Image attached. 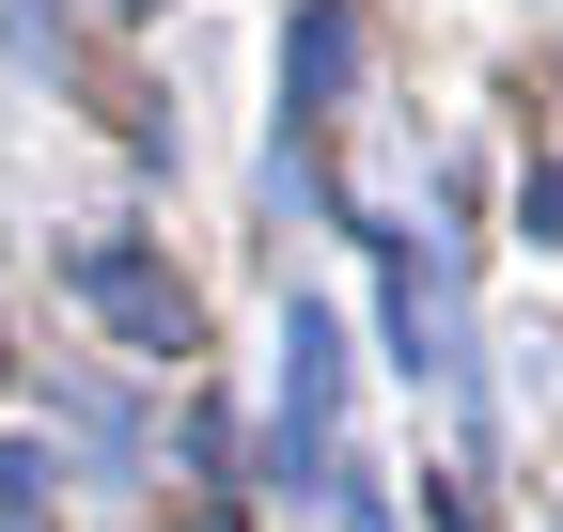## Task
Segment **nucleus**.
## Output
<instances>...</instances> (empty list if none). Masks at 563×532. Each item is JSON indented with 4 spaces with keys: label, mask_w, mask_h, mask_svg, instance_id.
Wrapping results in <instances>:
<instances>
[{
    "label": "nucleus",
    "mask_w": 563,
    "mask_h": 532,
    "mask_svg": "<svg viewBox=\"0 0 563 532\" xmlns=\"http://www.w3.org/2000/svg\"><path fill=\"white\" fill-rule=\"evenodd\" d=\"M79 298H95V313L125 329L141 361H188V345H203V313H188V282H173V266L141 251V235H95V251H79Z\"/></svg>",
    "instance_id": "obj_1"
},
{
    "label": "nucleus",
    "mask_w": 563,
    "mask_h": 532,
    "mask_svg": "<svg viewBox=\"0 0 563 532\" xmlns=\"http://www.w3.org/2000/svg\"><path fill=\"white\" fill-rule=\"evenodd\" d=\"M329 408H344V329L298 298V313H282V470L329 454Z\"/></svg>",
    "instance_id": "obj_2"
},
{
    "label": "nucleus",
    "mask_w": 563,
    "mask_h": 532,
    "mask_svg": "<svg viewBox=\"0 0 563 532\" xmlns=\"http://www.w3.org/2000/svg\"><path fill=\"white\" fill-rule=\"evenodd\" d=\"M344 79H361V16H344V0H298V32H282V95H298V110H344Z\"/></svg>",
    "instance_id": "obj_3"
},
{
    "label": "nucleus",
    "mask_w": 563,
    "mask_h": 532,
    "mask_svg": "<svg viewBox=\"0 0 563 532\" xmlns=\"http://www.w3.org/2000/svg\"><path fill=\"white\" fill-rule=\"evenodd\" d=\"M391 361H407V376H470V345H454V282H439L422 251L391 266Z\"/></svg>",
    "instance_id": "obj_4"
},
{
    "label": "nucleus",
    "mask_w": 563,
    "mask_h": 532,
    "mask_svg": "<svg viewBox=\"0 0 563 532\" xmlns=\"http://www.w3.org/2000/svg\"><path fill=\"white\" fill-rule=\"evenodd\" d=\"M0 517H47V454H0Z\"/></svg>",
    "instance_id": "obj_5"
},
{
    "label": "nucleus",
    "mask_w": 563,
    "mask_h": 532,
    "mask_svg": "<svg viewBox=\"0 0 563 532\" xmlns=\"http://www.w3.org/2000/svg\"><path fill=\"white\" fill-rule=\"evenodd\" d=\"M173 532H251V517H220V501H203V517H173Z\"/></svg>",
    "instance_id": "obj_6"
},
{
    "label": "nucleus",
    "mask_w": 563,
    "mask_h": 532,
    "mask_svg": "<svg viewBox=\"0 0 563 532\" xmlns=\"http://www.w3.org/2000/svg\"><path fill=\"white\" fill-rule=\"evenodd\" d=\"M110 16H157V0H110Z\"/></svg>",
    "instance_id": "obj_7"
},
{
    "label": "nucleus",
    "mask_w": 563,
    "mask_h": 532,
    "mask_svg": "<svg viewBox=\"0 0 563 532\" xmlns=\"http://www.w3.org/2000/svg\"><path fill=\"white\" fill-rule=\"evenodd\" d=\"M0 532H47V517H0Z\"/></svg>",
    "instance_id": "obj_8"
},
{
    "label": "nucleus",
    "mask_w": 563,
    "mask_h": 532,
    "mask_svg": "<svg viewBox=\"0 0 563 532\" xmlns=\"http://www.w3.org/2000/svg\"><path fill=\"white\" fill-rule=\"evenodd\" d=\"M0 376H16V345H0Z\"/></svg>",
    "instance_id": "obj_9"
}]
</instances>
